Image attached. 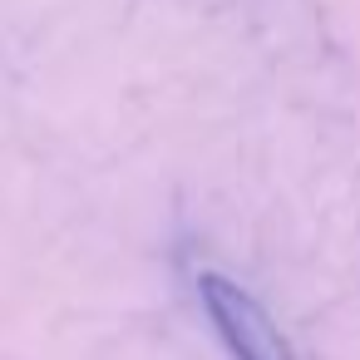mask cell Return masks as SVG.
Here are the masks:
<instances>
[{"mask_svg":"<svg viewBox=\"0 0 360 360\" xmlns=\"http://www.w3.org/2000/svg\"><path fill=\"white\" fill-rule=\"evenodd\" d=\"M193 286H198V301L232 360H296L291 340L281 335V326L266 316V306L247 286H237L232 276H222L212 266H202L193 276Z\"/></svg>","mask_w":360,"mask_h":360,"instance_id":"obj_1","label":"cell"}]
</instances>
